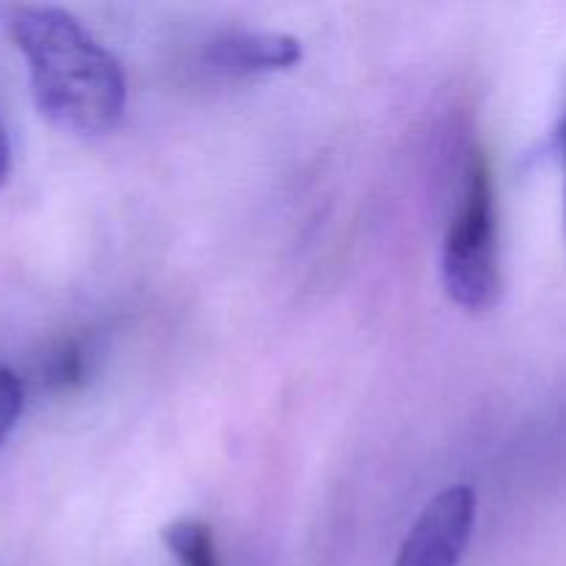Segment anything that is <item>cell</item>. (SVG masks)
Masks as SVG:
<instances>
[{
    "label": "cell",
    "instance_id": "cell-1",
    "mask_svg": "<svg viewBox=\"0 0 566 566\" xmlns=\"http://www.w3.org/2000/svg\"><path fill=\"white\" fill-rule=\"evenodd\" d=\"M6 28L31 75V94L50 125L105 136L125 116L127 81L116 55L59 6H11Z\"/></svg>",
    "mask_w": 566,
    "mask_h": 566
},
{
    "label": "cell",
    "instance_id": "cell-2",
    "mask_svg": "<svg viewBox=\"0 0 566 566\" xmlns=\"http://www.w3.org/2000/svg\"><path fill=\"white\" fill-rule=\"evenodd\" d=\"M497 205L490 164L481 153L470 160L464 193L442 243V285L468 313H490L503 291Z\"/></svg>",
    "mask_w": 566,
    "mask_h": 566
},
{
    "label": "cell",
    "instance_id": "cell-3",
    "mask_svg": "<svg viewBox=\"0 0 566 566\" xmlns=\"http://www.w3.org/2000/svg\"><path fill=\"white\" fill-rule=\"evenodd\" d=\"M479 497L468 484L437 492L409 528L396 566H462L475 531Z\"/></svg>",
    "mask_w": 566,
    "mask_h": 566
},
{
    "label": "cell",
    "instance_id": "cell-4",
    "mask_svg": "<svg viewBox=\"0 0 566 566\" xmlns=\"http://www.w3.org/2000/svg\"><path fill=\"white\" fill-rule=\"evenodd\" d=\"M302 61V42L287 33L238 31L216 39L205 50V70L227 77L291 70Z\"/></svg>",
    "mask_w": 566,
    "mask_h": 566
},
{
    "label": "cell",
    "instance_id": "cell-5",
    "mask_svg": "<svg viewBox=\"0 0 566 566\" xmlns=\"http://www.w3.org/2000/svg\"><path fill=\"white\" fill-rule=\"evenodd\" d=\"M160 539L180 566H221L213 531L199 520H175L160 531Z\"/></svg>",
    "mask_w": 566,
    "mask_h": 566
},
{
    "label": "cell",
    "instance_id": "cell-6",
    "mask_svg": "<svg viewBox=\"0 0 566 566\" xmlns=\"http://www.w3.org/2000/svg\"><path fill=\"white\" fill-rule=\"evenodd\" d=\"M86 376V352L77 340L61 343L48 363V381L55 390H72Z\"/></svg>",
    "mask_w": 566,
    "mask_h": 566
},
{
    "label": "cell",
    "instance_id": "cell-7",
    "mask_svg": "<svg viewBox=\"0 0 566 566\" xmlns=\"http://www.w3.org/2000/svg\"><path fill=\"white\" fill-rule=\"evenodd\" d=\"M22 403H25V390H22L20 376L0 365V446L14 431L22 415Z\"/></svg>",
    "mask_w": 566,
    "mask_h": 566
},
{
    "label": "cell",
    "instance_id": "cell-8",
    "mask_svg": "<svg viewBox=\"0 0 566 566\" xmlns=\"http://www.w3.org/2000/svg\"><path fill=\"white\" fill-rule=\"evenodd\" d=\"M11 175V142H9V133H6L3 119H0V188L6 186Z\"/></svg>",
    "mask_w": 566,
    "mask_h": 566
},
{
    "label": "cell",
    "instance_id": "cell-9",
    "mask_svg": "<svg viewBox=\"0 0 566 566\" xmlns=\"http://www.w3.org/2000/svg\"><path fill=\"white\" fill-rule=\"evenodd\" d=\"M564 149H566V125H564ZM564 216H566V205H564Z\"/></svg>",
    "mask_w": 566,
    "mask_h": 566
}]
</instances>
